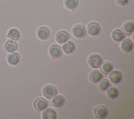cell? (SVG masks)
Returning a JSON list of instances; mask_svg holds the SVG:
<instances>
[{"instance_id": "5bb4252c", "label": "cell", "mask_w": 134, "mask_h": 119, "mask_svg": "<svg viewBox=\"0 0 134 119\" xmlns=\"http://www.w3.org/2000/svg\"><path fill=\"white\" fill-rule=\"evenodd\" d=\"M42 113V118L43 119H55L57 117L56 111L51 108L46 107Z\"/></svg>"}, {"instance_id": "8992f818", "label": "cell", "mask_w": 134, "mask_h": 119, "mask_svg": "<svg viewBox=\"0 0 134 119\" xmlns=\"http://www.w3.org/2000/svg\"><path fill=\"white\" fill-rule=\"evenodd\" d=\"M50 56L53 59H58L60 58L62 54V50L61 47L57 44L52 45L49 50Z\"/></svg>"}, {"instance_id": "7a4b0ae2", "label": "cell", "mask_w": 134, "mask_h": 119, "mask_svg": "<svg viewBox=\"0 0 134 119\" xmlns=\"http://www.w3.org/2000/svg\"><path fill=\"white\" fill-rule=\"evenodd\" d=\"M42 93L44 97L51 99L57 94L58 90L55 86L52 84H47L43 88Z\"/></svg>"}, {"instance_id": "277c9868", "label": "cell", "mask_w": 134, "mask_h": 119, "mask_svg": "<svg viewBox=\"0 0 134 119\" xmlns=\"http://www.w3.org/2000/svg\"><path fill=\"white\" fill-rule=\"evenodd\" d=\"M86 33L85 27L82 24H77L72 28V34L77 38H83Z\"/></svg>"}, {"instance_id": "9a60e30c", "label": "cell", "mask_w": 134, "mask_h": 119, "mask_svg": "<svg viewBox=\"0 0 134 119\" xmlns=\"http://www.w3.org/2000/svg\"><path fill=\"white\" fill-rule=\"evenodd\" d=\"M122 31L124 32L125 34L128 36H130L134 31V24L133 22L130 21H128L125 22L122 27Z\"/></svg>"}, {"instance_id": "52a82bcc", "label": "cell", "mask_w": 134, "mask_h": 119, "mask_svg": "<svg viewBox=\"0 0 134 119\" xmlns=\"http://www.w3.org/2000/svg\"><path fill=\"white\" fill-rule=\"evenodd\" d=\"M100 31L99 25L95 21L91 22L87 26L88 33L92 36H96L98 35Z\"/></svg>"}, {"instance_id": "ffe728a7", "label": "cell", "mask_w": 134, "mask_h": 119, "mask_svg": "<svg viewBox=\"0 0 134 119\" xmlns=\"http://www.w3.org/2000/svg\"><path fill=\"white\" fill-rule=\"evenodd\" d=\"M99 68L103 74L107 75L113 69V66L110 62L105 61L102 63Z\"/></svg>"}, {"instance_id": "cb8c5ba5", "label": "cell", "mask_w": 134, "mask_h": 119, "mask_svg": "<svg viewBox=\"0 0 134 119\" xmlns=\"http://www.w3.org/2000/svg\"><path fill=\"white\" fill-rule=\"evenodd\" d=\"M78 0H65L64 5L68 9L73 10L78 5Z\"/></svg>"}, {"instance_id": "4fadbf2b", "label": "cell", "mask_w": 134, "mask_h": 119, "mask_svg": "<svg viewBox=\"0 0 134 119\" xmlns=\"http://www.w3.org/2000/svg\"><path fill=\"white\" fill-rule=\"evenodd\" d=\"M20 59V55L16 52L10 53L7 56V60L8 63L12 66H16Z\"/></svg>"}, {"instance_id": "9c48e42d", "label": "cell", "mask_w": 134, "mask_h": 119, "mask_svg": "<svg viewBox=\"0 0 134 119\" xmlns=\"http://www.w3.org/2000/svg\"><path fill=\"white\" fill-rule=\"evenodd\" d=\"M103 78L102 73L98 70H94L89 74L90 81L93 83H98Z\"/></svg>"}, {"instance_id": "5b68a950", "label": "cell", "mask_w": 134, "mask_h": 119, "mask_svg": "<svg viewBox=\"0 0 134 119\" xmlns=\"http://www.w3.org/2000/svg\"><path fill=\"white\" fill-rule=\"evenodd\" d=\"M48 105V102L47 100L43 98H37L34 102V107L38 112L44 110L47 107Z\"/></svg>"}, {"instance_id": "e0dca14e", "label": "cell", "mask_w": 134, "mask_h": 119, "mask_svg": "<svg viewBox=\"0 0 134 119\" xmlns=\"http://www.w3.org/2000/svg\"><path fill=\"white\" fill-rule=\"evenodd\" d=\"M111 37L114 41L116 42H120L124 39L125 38V35L121 29L117 28L112 31Z\"/></svg>"}, {"instance_id": "ba28073f", "label": "cell", "mask_w": 134, "mask_h": 119, "mask_svg": "<svg viewBox=\"0 0 134 119\" xmlns=\"http://www.w3.org/2000/svg\"><path fill=\"white\" fill-rule=\"evenodd\" d=\"M109 73V79L111 83L117 84L121 81L122 77V74L119 70H112Z\"/></svg>"}, {"instance_id": "603a6c76", "label": "cell", "mask_w": 134, "mask_h": 119, "mask_svg": "<svg viewBox=\"0 0 134 119\" xmlns=\"http://www.w3.org/2000/svg\"><path fill=\"white\" fill-rule=\"evenodd\" d=\"M111 86V83L110 81L106 79H102L99 82L98 84V89L103 91L105 92L106 90Z\"/></svg>"}, {"instance_id": "8fae6325", "label": "cell", "mask_w": 134, "mask_h": 119, "mask_svg": "<svg viewBox=\"0 0 134 119\" xmlns=\"http://www.w3.org/2000/svg\"><path fill=\"white\" fill-rule=\"evenodd\" d=\"M50 35V31L49 29L46 26L40 27L37 33V35L38 38L42 40H45L47 39Z\"/></svg>"}, {"instance_id": "7c38bea8", "label": "cell", "mask_w": 134, "mask_h": 119, "mask_svg": "<svg viewBox=\"0 0 134 119\" xmlns=\"http://www.w3.org/2000/svg\"><path fill=\"white\" fill-rule=\"evenodd\" d=\"M4 49L8 53L15 52L18 49V44L15 40L8 39L4 45Z\"/></svg>"}, {"instance_id": "2e32d148", "label": "cell", "mask_w": 134, "mask_h": 119, "mask_svg": "<svg viewBox=\"0 0 134 119\" xmlns=\"http://www.w3.org/2000/svg\"><path fill=\"white\" fill-rule=\"evenodd\" d=\"M133 44L129 39H123L120 44V48L125 52H129L133 48Z\"/></svg>"}, {"instance_id": "7402d4cb", "label": "cell", "mask_w": 134, "mask_h": 119, "mask_svg": "<svg viewBox=\"0 0 134 119\" xmlns=\"http://www.w3.org/2000/svg\"><path fill=\"white\" fill-rule=\"evenodd\" d=\"M106 94L108 98L113 99L117 97L118 94V91L116 87L111 86V87H109L106 90Z\"/></svg>"}, {"instance_id": "3957f363", "label": "cell", "mask_w": 134, "mask_h": 119, "mask_svg": "<svg viewBox=\"0 0 134 119\" xmlns=\"http://www.w3.org/2000/svg\"><path fill=\"white\" fill-rule=\"evenodd\" d=\"M93 112L95 116L99 119L105 118L108 113V110L107 107L103 105H99L96 106Z\"/></svg>"}, {"instance_id": "30bf717a", "label": "cell", "mask_w": 134, "mask_h": 119, "mask_svg": "<svg viewBox=\"0 0 134 119\" xmlns=\"http://www.w3.org/2000/svg\"><path fill=\"white\" fill-rule=\"evenodd\" d=\"M70 35L69 33L65 30H60L58 31L55 35V40L60 44H63L69 40Z\"/></svg>"}, {"instance_id": "ac0fdd59", "label": "cell", "mask_w": 134, "mask_h": 119, "mask_svg": "<svg viewBox=\"0 0 134 119\" xmlns=\"http://www.w3.org/2000/svg\"><path fill=\"white\" fill-rule=\"evenodd\" d=\"M63 52L66 54L72 53L75 49V45L73 41H67L62 46Z\"/></svg>"}, {"instance_id": "44dd1931", "label": "cell", "mask_w": 134, "mask_h": 119, "mask_svg": "<svg viewBox=\"0 0 134 119\" xmlns=\"http://www.w3.org/2000/svg\"><path fill=\"white\" fill-rule=\"evenodd\" d=\"M7 36L13 40L17 41L20 39L21 34L20 31L18 29L12 28L8 30Z\"/></svg>"}, {"instance_id": "d4e9b609", "label": "cell", "mask_w": 134, "mask_h": 119, "mask_svg": "<svg viewBox=\"0 0 134 119\" xmlns=\"http://www.w3.org/2000/svg\"><path fill=\"white\" fill-rule=\"evenodd\" d=\"M116 3L119 6H123L127 5L129 0H115Z\"/></svg>"}, {"instance_id": "6da1fadb", "label": "cell", "mask_w": 134, "mask_h": 119, "mask_svg": "<svg viewBox=\"0 0 134 119\" xmlns=\"http://www.w3.org/2000/svg\"><path fill=\"white\" fill-rule=\"evenodd\" d=\"M103 62L102 57L97 53H93L88 58V63L90 66L93 68L96 69L99 67Z\"/></svg>"}, {"instance_id": "d6986e66", "label": "cell", "mask_w": 134, "mask_h": 119, "mask_svg": "<svg viewBox=\"0 0 134 119\" xmlns=\"http://www.w3.org/2000/svg\"><path fill=\"white\" fill-rule=\"evenodd\" d=\"M65 98L61 94L55 95L51 100V103L52 105L55 107H59L63 106Z\"/></svg>"}]
</instances>
